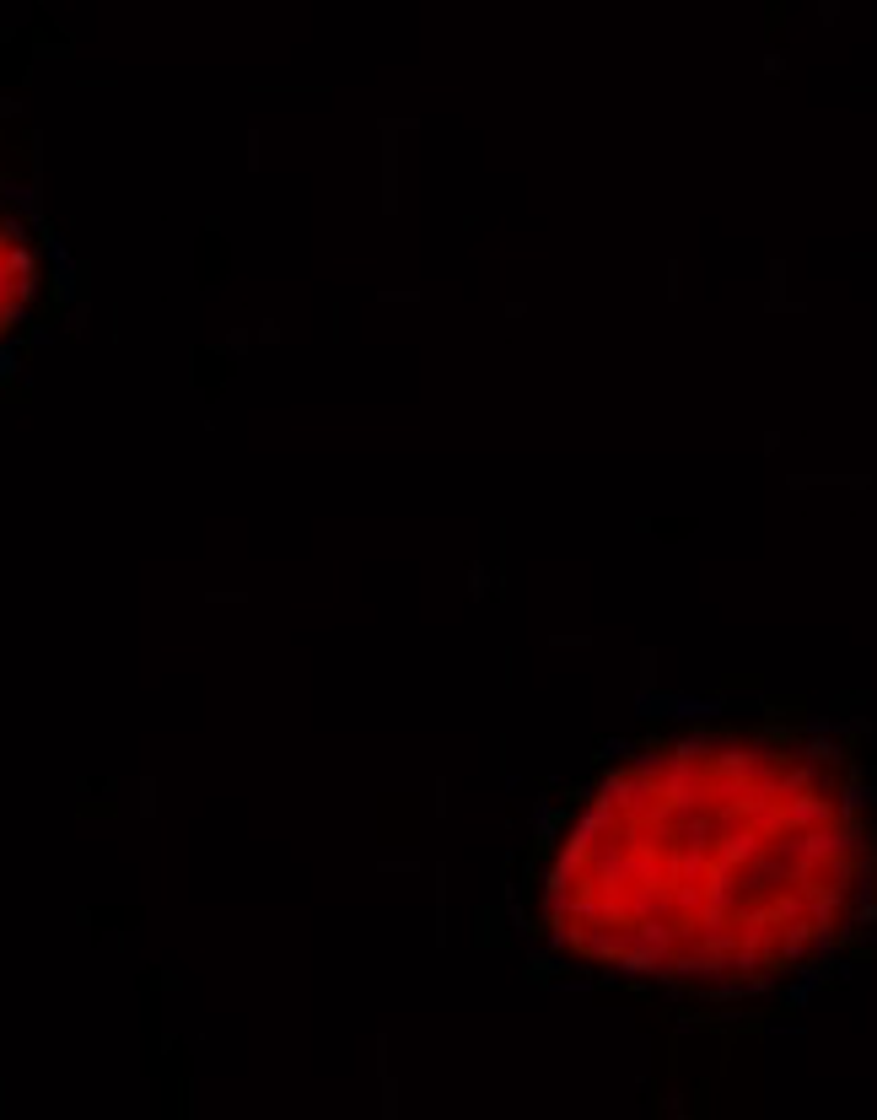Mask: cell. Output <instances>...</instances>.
I'll use <instances>...</instances> for the list:
<instances>
[{"label":"cell","instance_id":"obj_2","mask_svg":"<svg viewBox=\"0 0 877 1120\" xmlns=\"http://www.w3.org/2000/svg\"><path fill=\"white\" fill-rule=\"evenodd\" d=\"M55 307V248L16 194L0 189V377L27 355Z\"/></svg>","mask_w":877,"mask_h":1120},{"label":"cell","instance_id":"obj_1","mask_svg":"<svg viewBox=\"0 0 877 1120\" xmlns=\"http://www.w3.org/2000/svg\"><path fill=\"white\" fill-rule=\"evenodd\" d=\"M877 910V797L829 733L678 722L555 792L517 927L555 970L662 997H760L823 970Z\"/></svg>","mask_w":877,"mask_h":1120}]
</instances>
